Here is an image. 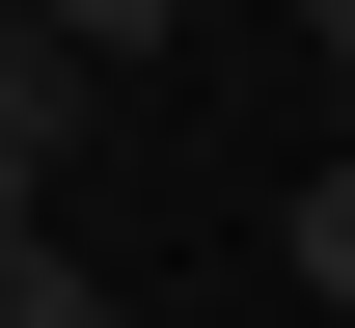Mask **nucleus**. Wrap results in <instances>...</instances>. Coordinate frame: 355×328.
I'll return each instance as SVG.
<instances>
[{"instance_id":"obj_2","label":"nucleus","mask_w":355,"mask_h":328,"mask_svg":"<svg viewBox=\"0 0 355 328\" xmlns=\"http://www.w3.org/2000/svg\"><path fill=\"white\" fill-rule=\"evenodd\" d=\"M301 301L355 328V164H301Z\"/></svg>"},{"instance_id":"obj_1","label":"nucleus","mask_w":355,"mask_h":328,"mask_svg":"<svg viewBox=\"0 0 355 328\" xmlns=\"http://www.w3.org/2000/svg\"><path fill=\"white\" fill-rule=\"evenodd\" d=\"M0 137H28V164H55V137H83V55H55V28H28V0H0Z\"/></svg>"},{"instance_id":"obj_3","label":"nucleus","mask_w":355,"mask_h":328,"mask_svg":"<svg viewBox=\"0 0 355 328\" xmlns=\"http://www.w3.org/2000/svg\"><path fill=\"white\" fill-rule=\"evenodd\" d=\"M28 28H55V55H164L191 0H28Z\"/></svg>"},{"instance_id":"obj_5","label":"nucleus","mask_w":355,"mask_h":328,"mask_svg":"<svg viewBox=\"0 0 355 328\" xmlns=\"http://www.w3.org/2000/svg\"><path fill=\"white\" fill-rule=\"evenodd\" d=\"M301 28H328V83H355V0H301Z\"/></svg>"},{"instance_id":"obj_4","label":"nucleus","mask_w":355,"mask_h":328,"mask_svg":"<svg viewBox=\"0 0 355 328\" xmlns=\"http://www.w3.org/2000/svg\"><path fill=\"white\" fill-rule=\"evenodd\" d=\"M0 246H28V137H0Z\"/></svg>"}]
</instances>
